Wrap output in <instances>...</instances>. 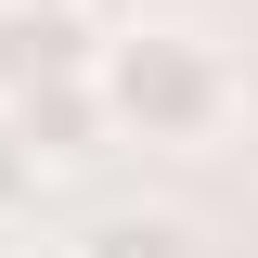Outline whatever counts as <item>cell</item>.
Wrapping results in <instances>:
<instances>
[{
  "label": "cell",
  "mask_w": 258,
  "mask_h": 258,
  "mask_svg": "<svg viewBox=\"0 0 258 258\" xmlns=\"http://www.w3.org/2000/svg\"><path fill=\"white\" fill-rule=\"evenodd\" d=\"M91 91H103V129L155 142V155H194V142L232 129V64L194 26H103L91 39Z\"/></svg>",
  "instance_id": "cell-1"
},
{
  "label": "cell",
  "mask_w": 258,
  "mask_h": 258,
  "mask_svg": "<svg viewBox=\"0 0 258 258\" xmlns=\"http://www.w3.org/2000/svg\"><path fill=\"white\" fill-rule=\"evenodd\" d=\"M91 0H0V91H26V78H64V64H91Z\"/></svg>",
  "instance_id": "cell-3"
},
{
  "label": "cell",
  "mask_w": 258,
  "mask_h": 258,
  "mask_svg": "<svg viewBox=\"0 0 258 258\" xmlns=\"http://www.w3.org/2000/svg\"><path fill=\"white\" fill-rule=\"evenodd\" d=\"M0 258H78V245H39V232L13 220V232H0Z\"/></svg>",
  "instance_id": "cell-6"
},
{
  "label": "cell",
  "mask_w": 258,
  "mask_h": 258,
  "mask_svg": "<svg viewBox=\"0 0 258 258\" xmlns=\"http://www.w3.org/2000/svg\"><path fill=\"white\" fill-rule=\"evenodd\" d=\"M78 258H207V245H194L181 207H103V220L78 232Z\"/></svg>",
  "instance_id": "cell-4"
},
{
  "label": "cell",
  "mask_w": 258,
  "mask_h": 258,
  "mask_svg": "<svg viewBox=\"0 0 258 258\" xmlns=\"http://www.w3.org/2000/svg\"><path fill=\"white\" fill-rule=\"evenodd\" d=\"M26 194H39V155H26V142H13V116H0V232L26 220Z\"/></svg>",
  "instance_id": "cell-5"
},
{
  "label": "cell",
  "mask_w": 258,
  "mask_h": 258,
  "mask_svg": "<svg viewBox=\"0 0 258 258\" xmlns=\"http://www.w3.org/2000/svg\"><path fill=\"white\" fill-rule=\"evenodd\" d=\"M0 116H13V142L39 155V181L116 142V129H103V91H91V64H64V78H26V91H0Z\"/></svg>",
  "instance_id": "cell-2"
}]
</instances>
